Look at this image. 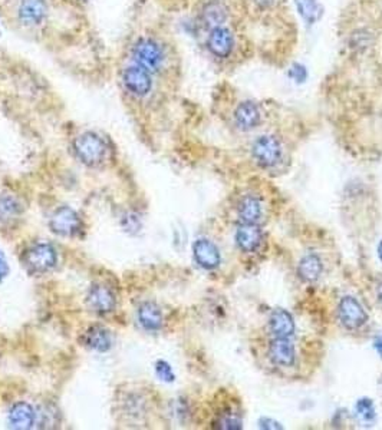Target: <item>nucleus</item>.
I'll return each mask as SVG.
<instances>
[{
	"label": "nucleus",
	"mask_w": 382,
	"mask_h": 430,
	"mask_svg": "<svg viewBox=\"0 0 382 430\" xmlns=\"http://www.w3.org/2000/svg\"><path fill=\"white\" fill-rule=\"evenodd\" d=\"M237 214L245 224H256V222L262 218V204L253 195L243 197L240 202H238Z\"/></svg>",
	"instance_id": "nucleus-21"
},
{
	"label": "nucleus",
	"mask_w": 382,
	"mask_h": 430,
	"mask_svg": "<svg viewBox=\"0 0 382 430\" xmlns=\"http://www.w3.org/2000/svg\"><path fill=\"white\" fill-rule=\"evenodd\" d=\"M36 422L35 409L26 402L14 403L9 411V423L13 429L26 430L34 427Z\"/></svg>",
	"instance_id": "nucleus-16"
},
{
	"label": "nucleus",
	"mask_w": 382,
	"mask_h": 430,
	"mask_svg": "<svg viewBox=\"0 0 382 430\" xmlns=\"http://www.w3.org/2000/svg\"><path fill=\"white\" fill-rule=\"evenodd\" d=\"M47 14L45 0H22L18 8V18L26 26L41 25Z\"/></svg>",
	"instance_id": "nucleus-14"
},
{
	"label": "nucleus",
	"mask_w": 382,
	"mask_h": 430,
	"mask_svg": "<svg viewBox=\"0 0 382 430\" xmlns=\"http://www.w3.org/2000/svg\"><path fill=\"white\" fill-rule=\"evenodd\" d=\"M133 59L135 65L148 72H155L163 67L166 55L163 47L153 39H139L133 47Z\"/></svg>",
	"instance_id": "nucleus-1"
},
{
	"label": "nucleus",
	"mask_w": 382,
	"mask_h": 430,
	"mask_svg": "<svg viewBox=\"0 0 382 430\" xmlns=\"http://www.w3.org/2000/svg\"><path fill=\"white\" fill-rule=\"evenodd\" d=\"M338 317L342 326L348 330H358L368 322V314L361 302L352 297L345 296L338 306Z\"/></svg>",
	"instance_id": "nucleus-5"
},
{
	"label": "nucleus",
	"mask_w": 382,
	"mask_h": 430,
	"mask_svg": "<svg viewBox=\"0 0 382 430\" xmlns=\"http://www.w3.org/2000/svg\"><path fill=\"white\" fill-rule=\"evenodd\" d=\"M155 373H157L158 379L163 380V381H167V383H171V381H174V379H176V376H174V372L171 369V366L164 360H158L155 363Z\"/></svg>",
	"instance_id": "nucleus-26"
},
{
	"label": "nucleus",
	"mask_w": 382,
	"mask_h": 430,
	"mask_svg": "<svg viewBox=\"0 0 382 430\" xmlns=\"http://www.w3.org/2000/svg\"><path fill=\"white\" fill-rule=\"evenodd\" d=\"M23 263L30 273L42 274L56 265L58 254L51 244L39 243L25 252Z\"/></svg>",
	"instance_id": "nucleus-2"
},
{
	"label": "nucleus",
	"mask_w": 382,
	"mask_h": 430,
	"mask_svg": "<svg viewBox=\"0 0 382 430\" xmlns=\"http://www.w3.org/2000/svg\"><path fill=\"white\" fill-rule=\"evenodd\" d=\"M378 257H379V260L382 261V240H381L379 244H378Z\"/></svg>",
	"instance_id": "nucleus-33"
},
{
	"label": "nucleus",
	"mask_w": 382,
	"mask_h": 430,
	"mask_svg": "<svg viewBox=\"0 0 382 430\" xmlns=\"http://www.w3.org/2000/svg\"><path fill=\"white\" fill-rule=\"evenodd\" d=\"M259 427H260V429H269V430H270V429H275V430L283 429L279 422H276V420H273V419H270V418H262V419L259 420Z\"/></svg>",
	"instance_id": "nucleus-29"
},
{
	"label": "nucleus",
	"mask_w": 382,
	"mask_h": 430,
	"mask_svg": "<svg viewBox=\"0 0 382 430\" xmlns=\"http://www.w3.org/2000/svg\"><path fill=\"white\" fill-rule=\"evenodd\" d=\"M9 273V267L6 264V260H5V256L2 254V251H0V281H2Z\"/></svg>",
	"instance_id": "nucleus-30"
},
{
	"label": "nucleus",
	"mask_w": 382,
	"mask_h": 430,
	"mask_svg": "<svg viewBox=\"0 0 382 430\" xmlns=\"http://www.w3.org/2000/svg\"><path fill=\"white\" fill-rule=\"evenodd\" d=\"M234 35L226 26H217L210 29L207 36V49L217 59H227L234 49Z\"/></svg>",
	"instance_id": "nucleus-7"
},
{
	"label": "nucleus",
	"mask_w": 382,
	"mask_h": 430,
	"mask_svg": "<svg viewBox=\"0 0 382 430\" xmlns=\"http://www.w3.org/2000/svg\"><path fill=\"white\" fill-rule=\"evenodd\" d=\"M138 322L147 331H158L163 327V313L155 302H142L138 309Z\"/></svg>",
	"instance_id": "nucleus-17"
},
{
	"label": "nucleus",
	"mask_w": 382,
	"mask_h": 430,
	"mask_svg": "<svg viewBox=\"0 0 382 430\" xmlns=\"http://www.w3.org/2000/svg\"><path fill=\"white\" fill-rule=\"evenodd\" d=\"M88 306L100 314H106L111 313L115 309V296L111 291L108 287L95 284L89 289L88 293Z\"/></svg>",
	"instance_id": "nucleus-13"
},
{
	"label": "nucleus",
	"mask_w": 382,
	"mask_h": 430,
	"mask_svg": "<svg viewBox=\"0 0 382 430\" xmlns=\"http://www.w3.org/2000/svg\"><path fill=\"white\" fill-rule=\"evenodd\" d=\"M374 348L377 350V353L382 357V339H377L374 342Z\"/></svg>",
	"instance_id": "nucleus-31"
},
{
	"label": "nucleus",
	"mask_w": 382,
	"mask_h": 430,
	"mask_svg": "<svg viewBox=\"0 0 382 430\" xmlns=\"http://www.w3.org/2000/svg\"><path fill=\"white\" fill-rule=\"evenodd\" d=\"M288 76L296 84H304L308 79V69L302 63H293L288 71Z\"/></svg>",
	"instance_id": "nucleus-27"
},
{
	"label": "nucleus",
	"mask_w": 382,
	"mask_h": 430,
	"mask_svg": "<svg viewBox=\"0 0 382 430\" xmlns=\"http://www.w3.org/2000/svg\"><path fill=\"white\" fill-rule=\"evenodd\" d=\"M377 297H378V301L382 304V283L379 284L378 287V291H377Z\"/></svg>",
	"instance_id": "nucleus-32"
},
{
	"label": "nucleus",
	"mask_w": 382,
	"mask_h": 430,
	"mask_svg": "<svg viewBox=\"0 0 382 430\" xmlns=\"http://www.w3.org/2000/svg\"><path fill=\"white\" fill-rule=\"evenodd\" d=\"M269 357L280 368H292L296 361V352L289 337H275L270 342Z\"/></svg>",
	"instance_id": "nucleus-10"
},
{
	"label": "nucleus",
	"mask_w": 382,
	"mask_h": 430,
	"mask_svg": "<svg viewBox=\"0 0 382 430\" xmlns=\"http://www.w3.org/2000/svg\"><path fill=\"white\" fill-rule=\"evenodd\" d=\"M196 263L204 270H214L221 263V256L217 246L205 238H200L193 246Z\"/></svg>",
	"instance_id": "nucleus-11"
},
{
	"label": "nucleus",
	"mask_w": 382,
	"mask_h": 430,
	"mask_svg": "<svg viewBox=\"0 0 382 430\" xmlns=\"http://www.w3.org/2000/svg\"><path fill=\"white\" fill-rule=\"evenodd\" d=\"M122 84L125 89L134 97H146L153 88L151 72L138 65H131L122 73Z\"/></svg>",
	"instance_id": "nucleus-6"
},
{
	"label": "nucleus",
	"mask_w": 382,
	"mask_h": 430,
	"mask_svg": "<svg viewBox=\"0 0 382 430\" xmlns=\"http://www.w3.org/2000/svg\"><path fill=\"white\" fill-rule=\"evenodd\" d=\"M251 155L260 167H275L282 159V145L276 136L262 135L253 142Z\"/></svg>",
	"instance_id": "nucleus-4"
},
{
	"label": "nucleus",
	"mask_w": 382,
	"mask_h": 430,
	"mask_svg": "<svg viewBox=\"0 0 382 430\" xmlns=\"http://www.w3.org/2000/svg\"><path fill=\"white\" fill-rule=\"evenodd\" d=\"M21 202L12 195L0 198V222H8L21 214Z\"/></svg>",
	"instance_id": "nucleus-23"
},
{
	"label": "nucleus",
	"mask_w": 382,
	"mask_h": 430,
	"mask_svg": "<svg viewBox=\"0 0 382 430\" xmlns=\"http://www.w3.org/2000/svg\"><path fill=\"white\" fill-rule=\"evenodd\" d=\"M262 230L258 224H245L236 231V244L243 252H254L262 244Z\"/></svg>",
	"instance_id": "nucleus-15"
},
{
	"label": "nucleus",
	"mask_w": 382,
	"mask_h": 430,
	"mask_svg": "<svg viewBox=\"0 0 382 430\" xmlns=\"http://www.w3.org/2000/svg\"><path fill=\"white\" fill-rule=\"evenodd\" d=\"M355 413L357 416L362 420V422H367V423H371L374 422L375 419V406H374V402L371 399H368V397H362V399H359L355 405Z\"/></svg>",
	"instance_id": "nucleus-25"
},
{
	"label": "nucleus",
	"mask_w": 382,
	"mask_h": 430,
	"mask_svg": "<svg viewBox=\"0 0 382 430\" xmlns=\"http://www.w3.org/2000/svg\"><path fill=\"white\" fill-rule=\"evenodd\" d=\"M324 272V264L319 256H316L313 252L306 254L300 259L299 265H297V276L300 280H304L306 283H313L321 277Z\"/></svg>",
	"instance_id": "nucleus-19"
},
{
	"label": "nucleus",
	"mask_w": 382,
	"mask_h": 430,
	"mask_svg": "<svg viewBox=\"0 0 382 430\" xmlns=\"http://www.w3.org/2000/svg\"><path fill=\"white\" fill-rule=\"evenodd\" d=\"M229 16L230 8L225 0H207L200 9L199 19L204 27L210 30L217 26H225Z\"/></svg>",
	"instance_id": "nucleus-9"
},
{
	"label": "nucleus",
	"mask_w": 382,
	"mask_h": 430,
	"mask_svg": "<svg viewBox=\"0 0 382 430\" xmlns=\"http://www.w3.org/2000/svg\"><path fill=\"white\" fill-rule=\"evenodd\" d=\"M269 327L275 337H291L295 333V322L289 311L276 309L269 318Z\"/></svg>",
	"instance_id": "nucleus-18"
},
{
	"label": "nucleus",
	"mask_w": 382,
	"mask_h": 430,
	"mask_svg": "<svg viewBox=\"0 0 382 430\" xmlns=\"http://www.w3.org/2000/svg\"><path fill=\"white\" fill-rule=\"evenodd\" d=\"M74 148L76 156L81 159L85 165L89 167L101 164L106 152L104 141L93 132H85L82 135H79L75 141Z\"/></svg>",
	"instance_id": "nucleus-3"
},
{
	"label": "nucleus",
	"mask_w": 382,
	"mask_h": 430,
	"mask_svg": "<svg viewBox=\"0 0 382 430\" xmlns=\"http://www.w3.org/2000/svg\"><path fill=\"white\" fill-rule=\"evenodd\" d=\"M217 427L225 429V430H238L243 427V420H242V413L236 411L234 409H229L226 411H223L218 420H217Z\"/></svg>",
	"instance_id": "nucleus-24"
},
{
	"label": "nucleus",
	"mask_w": 382,
	"mask_h": 430,
	"mask_svg": "<svg viewBox=\"0 0 382 430\" xmlns=\"http://www.w3.org/2000/svg\"><path fill=\"white\" fill-rule=\"evenodd\" d=\"M85 344L95 352L105 353L113 347V337L105 327L93 326L85 334Z\"/></svg>",
	"instance_id": "nucleus-20"
},
{
	"label": "nucleus",
	"mask_w": 382,
	"mask_h": 430,
	"mask_svg": "<svg viewBox=\"0 0 382 430\" xmlns=\"http://www.w3.org/2000/svg\"><path fill=\"white\" fill-rule=\"evenodd\" d=\"M51 230L62 237H74L79 234L82 228V222L76 211L69 206H60V208L51 218Z\"/></svg>",
	"instance_id": "nucleus-8"
},
{
	"label": "nucleus",
	"mask_w": 382,
	"mask_h": 430,
	"mask_svg": "<svg viewBox=\"0 0 382 430\" xmlns=\"http://www.w3.org/2000/svg\"><path fill=\"white\" fill-rule=\"evenodd\" d=\"M262 119L260 109L253 101H245L237 105L234 110V122L238 130L251 131L258 128Z\"/></svg>",
	"instance_id": "nucleus-12"
},
{
	"label": "nucleus",
	"mask_w": 382,
	"mask_h": 430,
	"mask_svg": "<svg viewBox=\"0 0 382 430\" xmlns=\"http://www.w3.org/2000/svg\"><path fill=\"white\" fill-rule=\"evenodd\" d=\"M295 5L306 25H315L322 19L324 6L319 0H295Z\"/></svg>",
	"instance_id": "nucleus-22"
},
{
	"label": "nucleus",
	"mask_w": 382,
	"mask_h": 430,
	"mask_svg": "<svg viewBox=\"0 0 382 430\" xmlns=\"http://www.w3.org/2000/svg\"><path fill=\"white\" fill-rule=\"evenodd\" d=\"M249 2L254 9H258L260 12H267L270 9H273L279 3V0H249Z\"/></svg>",
	"instance_id": "nucleus-28"
}]
</instances>
